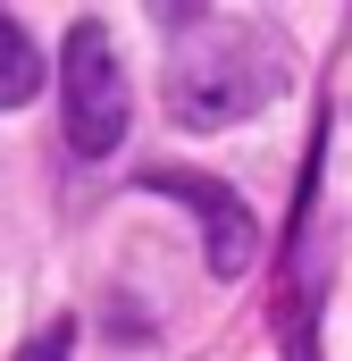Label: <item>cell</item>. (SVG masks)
Here are the masks:
<instances>
[{
    "mask_svg": "<svg viewBox=\"0 0 352 361\" xmlns=\"http://www.w3.org/2000/svg\"><path fill=\"white\" fill-rule=\"evenodd\" d=\"M277 92H285V51L252 25H201L168 51V101L201 135H218L235 118H260Z\"/></svg>",
    "mask_w": 352,
    "mask_h": 361,
    "instance_id": "1",
    "label": "cell"
},
{
    "mask_svg": "<svg viewBox=\"0 0 352 361\" xmlns=\"http://www.w3.org/2000/svg\"><path fill=\"white\" fill-rule=\"evenodd\" d=\"M59 109H68V143H76L84 160H109V152L126 143V118H134L126 68H118L109 34H101L92 17L68 25V51H59Z\"/></svg>",
    "mask_w": 352,
    "mask_h": 361,
    "instance_id": "2",
    "label": "cell"
},
{
    "mask_svg": "<svg viewBox=\"0 0 352 361\" xmlns=\"http://www.w3.org/2000/svg\"><path fill=\"white\" fill-rule=\"evenodd\" d=\"M151 185L201 219V252H210V269H218V277H244V269H252V252H260V227H252V210H244V202H235L218 177H193V169H176V177H151Z\"/></svg>",
    "mask_w": 352,
    "mask_h": 361,
    "instance_id": "3",
    "label": "cell"
},
{
    "mask_svg": "<svg viewBox=\"0 0 352 361\" xmlns=\"http://www.w3.org/2000/svg\"><path fill=\"white\" fill-rule=\"evenodd\" d=\"M34 92H42V51L25 42V25L0 17V109H17V101H34Z\"/></svg>",
    "mask_w": 352,
    "mask_h": 361,
    "instance_id": "4",
    "label": "cell"
},
{
    "mask_svg": "<svg viewBox=\"0 0 352 361\" xmlns=\"http://www.w3.org/2000/svg\"><path fill=\"white\" fill-rule=\"evenodd\" d=\"M68 345H76V319H51L42 336H25V345H17V361H68Z\"/></svg>",
    "mask_w": 352,
    "mask_h": 361,
    "instance_id": "5",
    "label": "cell"
},
{
    "mask_svg": "<svg viewBox=\"0 0 352 361\" xmlns=\"http://www.w3.org/2000/svg\"><path fill=\"white\" fill-rule=\"evenodd\" d=\"M143 8H151L160 25H201V8H210V0H143Z\"/></svg>",
    "mask_w": 352,
    "mask_h": 361,
    "instance_id": "6",
    "label": "cell"
}]
</instances>
